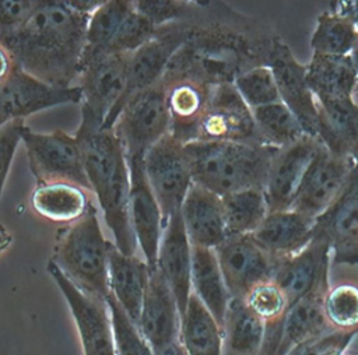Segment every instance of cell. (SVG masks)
I'll return each instance as SVG.
<instances>
[{"instance_id":"6","label":"cell","mask_w":358,"mask_h":355,"mask_svg":"<svg viewBox=\"0 0 358 355\" xmlns=\"http://www.w3.org/2000/svg\"><path fill=\"white\" fill-rule=\"evenodd\" d=\"M113 133L129 159H144L147 151L171 133L166 89L159 81L131 96L117 116Z\"/></svg>"},{"instance_id":"25","label":"cell","mask_w":358,"mask_h":355,"mask_svg":"<svg viewBox=\"0 0 358 355\" xmlns=\"http://www.w3.org/2000/svg\"><path fill=\"white\" fill-rule=\"evenodd\" d=\"M317 140L333 155L358 158V105L351 99L317 101Z\"/></svg>"},{"instance_id":"17","label":"cell","mask_w":358,"mask_h":355,"mask_svg":"<svg viewBox=\"0 0 358 355\" xmlns=\"http://www.w3.org/2000/svg\"><path fill=\"white\" fill-rule=\"evenodd\" d=\"M83 101L78 85L60 88L49 85L24 71L20 66L11 77L0 87V122L4 124L14 119L63 103Z\"/></svg>"},{"instance_id":"10","label":"cell","mask_w":358,"mask_h":355,"mask_svg":"<svg viewBox=\"0 0 358 355\" xmlns=\"http://www.w3.org/2000/svg\"><path fill=\"white\" fill-rule=\"evenodd\" d=\"M185 20L157 28L154 38L130 55L124 95L108 115L102 129L113 127L117 116L131 96L161 81L171 59L186 41L187 31Z\"/></svg>"},{"instance_id":"29","label":"cell","mask_w":358,"mask_h":355,"mask_svg":"<svg viewBox=\"0 0 358 355\" xmlns=\"http://www.w3.org/2000/svg\"><path fill=\"white\" fill-rule=\"evenodd\" d=\"M306 84L317 101L351 99L358 71L351 55L326 56L313 53L306 64Z\"/></svg>"},{"instance_id":"36","label":"cell","mask_w":358,"mask_h":355,"mask_svg":"<svg viewBox=\"0 0 358 355\" xmlns=\"http://www.w3.org/2000/svg\"><path fill=\"white\" fill-rule=\"evenodd\" d=\"M131 8L133 1L110 0L103 1L91 14L87 25L85 49L81 60V67L92 59L106 53L115 32Z\"/></svg>"},{"instance_id":"15","label":"cell","mask_w":358,"mask_h":355,"mask_svg":"<svg viewBox=\"0 0 358 355\" xmlns=\"http://www.w3.org/2000/svg\"><path fill=\"white\" fill-rule=\"evenodd\" d=\"M196 140L257 141L253 112L234 84L213 87L207 108L197 126Z\"/></svg>"},{"instance_id":"11","label":"cell","mask_w":358,"mask_h":355,"mask_svg":"<svg viewBox=\"0 0 358 355\" xmlns=\"http://www.w3.org/2000/svg\"><path fill=\"white\" fill-rule=\"evenodd\" d=\"M329 288V280L320 282L292 302L282 317L266 323L260 355H287L298 344L330 330L323 313V299Z\"/></svg>"},{"instance_id":"1","label":"cell","mask_w":358,"mask_h":355,"mask_svg":"<svg viewBox=\"0 0 358 355\" xmlns=\"http://www.w3.org/2000/svg\"><path fill=\"white\" fill-rule=\"evenodd\" d=\"M185 22L186 41L171 59L162 82L234 84L245 71L268 66L280 39L266 24L222 3H194Z\"/></svg>"},{"instance_id":"19","label":"cell","mask_w":358,"mask_h":355,"mask_svg":"<svg viewBox=\"0 0 358 355\" xmlns=\"http://www.w3.org/2000/svg\"><path fill=\"white\" fill-rule=\"evenodd\" d=\"M320 145L316 137L303 136L274 154L264 186L268 214L291 210L305 172Z\"/></svg>"},{"instance_id":"28","label":"cell","mask_w":358,"mask_h":355,"mask_svg":"<svg viewBox=\"0 0 358 355\" xmlns=\"http://www.w3.org/2000/svg\"><path fill=\"white\" fill-rule=\"evenodd\" d=\"M162 84L166 89L171 134L183 144L194 141L213 87L192 80H175Z\"/></svg>"},{"instance_id":"39","label":"cell","mask_w":358,"mask_h":355,"mask_svg":"<svg viewBox=\"0 0 358 355\" xmlns=\"http://www.w3.org/2000/svg\"><path fill=\"white\" fill-rule=\"evenodd\" d=\"M234 85L250 109L281 102L278 87L270 66H259L245 71L236 77Z\"/></svg>"},{"instance_id":"18","label":"cell","mask_w":358,"mask_h":355,"mask_svg":"<svg viewBox=\"0 0 358 355\" xmlns=\"http://www.w3.org/2000/svg\"><path fill=\"white\" fill-rule=\"evenodd\" d=\"M313 231L329 240L334 264H358V159L344 190L316 218Z\"/></svg>"},{"instance_id":"16","label":"cell","mask_w":358,"mask_h":355,"mask_svg":"<svg viewBox=\"0 0 358 355\" xmlns=\"http://www.w3.org/2000/svg\"><path fill=\"white\" fill-rule=\"evenodd\" d=\"M137 327L154 355H171L182 345L179 307L158 268L151 271Z\"/></svg>"},{"instance_id":"46","label":"cell","mask_w":358,"mask_h":355,"mask_svg":"<svg viewBox=\"0 0 358 355\" xmlns=\"http://www.w3.org/2000/svg\"><path fill=\"white\" fill-rule=\"evenodd\" d=\"M24 127V119L10 120L0 127V197Z\"/></svg>"},{"instance_id":"2","label":"cell","mask_w":358,"mask_h":355,"mask_svg":"<svg viewBox=\"0 0 358 355\" xmlns=\"http://www.w3.org/2000/svg\"><path fill=\"white\" fill-rule=\"evenodd\" d=\"M90 17L70 8L64 0H39L27 22L0 41L28 74L53 87H73L80 74Z\"/></svg>"},{"instance_id":"24","label":"cell","mask_w":358,"mask_h":355,"mask_svg":"<svg viewBox=\"0 0 358 355\" xmlns=\"http://www.w3.org/2000/svg\"><path fill=\"white\" fill-rule=\"evenodd\" d=\"M180 215L192 246L215 249L227 239L221 196L193 183L183 200Z\"/></svg>"},{"instance_id":"22","label":"cell","mask_w":358,"mask_h":355,"mask_svg":"<svg viewBox=\"0 0 358 355\" xmlns=\"http://www.w3.org/2000/svg\"><path fill=\"white\" fill-rule=\"evenodd\" d=\"M330 253L329 240L315 235L303 250L278 260L273 280L284 291L289 305L329 280Z\"/></svg>"},{"instance_id":"21","label":"cell","mask_w":358,"mask_h":355,"mask_svg":"<svg viewBox=\"0 0 358 355\" xmlns=\"http://www.w3.org/2000/svg\"><path fill=\"white\" fill-rule=\"evenodd\" d=\"M268 66L273 70L281 102L296 116L305 133L317 138L316 102L306 84V66L294 57L281 38L275 42Z\"/></svg>"},{"instance_id":"14","label":"cell","mask_w":358,"mask_h":355,"mask_svg":"<svg viewBox=\"0 0 358 355\" xmlns=\"http://www.w3.org/2000/svg\"><path fill=\"white\" fill-rule=\"evenodd\" d=\"M357 159L338 158L320 145L305 172L291 210L316 219L341 194Z\"/></svg>"},{"instance_id":"33","label":"cell","mask_w":358,"mask_h":355,"mask_svg":"<svg viewBox=\"0 0 358 355\" xmlns=\"http://www.w3.org/2000/svg\"><path fill=\"white\" fill-rule=\"evenodd\" d=\"M180 342L186 355H222L221 327L193 292L180 319Z\"/></svg>"},{"instance_id":"38","label":"cell","mask_w":358,"mask_h":355,"mask_svg":"<svg viewBox=\"0 0 358 355\" xmlns=\"http://www.w3.org/2000/svg\"><path fill=\"white\" fill-rule=\"evenodd\" d=\"M323 313L331 330H358V287L352 282L330 287L323 299Z\"/></svg>"},{"instance_id":"5","label":"cell","mask_w":358,"mask_h":355,"mask_svg":"<svg viewBox=\"0 0 358 355\" xmlns=\"http://www.w3.org/2000/svg\"><path fill=\"white\" fill-rule=\"evenodd\" d=\"M113 246L103 236L96 210L91 207L60 232L50 260L83 292L106 300L110 294L109 253Z\"/></svg>"},{"instance_id":"50","label":"cell","mask_w":358,"mask_h":355,"mask_svg":"<svg viewBox=\"0 0 358 355\" xmlns=\"http://www.w3.org/2000/svg\"><path fill=\"white\" fill-rule=\"evenodd\" d=\"M11 240H13L11 233L7 231V228L3 224H0V254H3L10 247Z\"/></svg>"},{"instance_id":"32","label":"cell","mask_w":358,"mask_h":355,"mask_svg":"<svg viewBox=\"0 0 358 355\" xmlns=\"http://www.w3.org/2000/svg\"><path fill=\"white\" fill-rule=\"evenodd\" d=\"M31 204L36 214L53 222H76L92 207L88 191L67 182L38 184Z\"/></svg>"},{"instance_id":"47","label":"cell","mask_w":358,"mask_h":355,"mask_svg":"<svg viewBox=\"0 0 358 355\" xmlns=\"http://www.w3.org/2000/svg\"><path fill=\"white\" fill-rule=\"evenodd\" d=\"M18 67V63L6 43L0 41V87L11 77Z\"/></svg>"},{"instance_id":"45","label":"cell","mask_w":358,"mask_h":355,"mask_svg":"<svg viewBox=\"0 0 358 355\" xmlns=\"http://www.w3.org/2000/svg\"><path fill=\"white\" fill-rule=\"evenodd\" d=\"M39 0H0V39L14 35L31 17Z\"/></svg>"},{"instance_id":"52","label":"cell","mask_w":358,"mask_h":355,"mask_svg":"<svg viewBox=\"0 0 358 355\" xmlns=\"http://www.w3.org/2000/svg\"><path fill=\"white\" fill-rule=\"evenodd\" d=\"M344 355H358V354H344Z\"/></svg>"},{"instance_id":"31","label":"cell","mask_w":358,"mask_h":355,"mask_svg":"<svg viewBox=\"0 0 358 355\" xmlns=\"http://www.w3.org/2000/svg\"><path fill=\"white\" fill-rule=\"evenodd\" d=\"M266 323L242 299L231 298L222 324V355H260Z\"/></svg>"},{"instance_id":"48","label":"cell","mask_w":358,"mask_h":355,"mask_svg":"<svg viewBox=\"0 0 358 355\" xmlns=\"http://www.w3.org/2000/svg\"><path fill=\"white\" fill-rule=\"evenodd\" d=\"M331 4L336 6V7H331V10L337 11V13H340L343 15H347L352 21V24H354V27H355V29L358 32V0H354V1H337V3H331Z\"/></svg>"},{"instance_id":"3","label":"cell","mask_w":358,"mask_h":355,"mask_svg":"<svg viewBox=\"0 0 358 355\" xmlns=\"http://www.w3.org/2000/svg\"><path fill=\"white\" fill-rule=\"evenodd\" d=\"M76 137L83 150L91 190L113 235V243L122 253L133 256L137 240L129 217L130 171L122 144L112 129L81 122Z\"/></svg>"},{"instance_id":"34","label":"cell","mask_w":358,"mask_h":355,"mask_svg":"<svg viewBox=\"0 0 358 355\" xmlns=\"http://www.w3.org/2000/svg\"><path fill=\"white\" fill-rule=\"evenodd\" d=\"M221 198L227 238L253 233L268 214L266 196L260 189H248Z\"/></svg>"},{"instance_id":"42","label":"cell","mask_w":358,"mask_h":355,"mask_svg":"<svg viewBox=\"0 0 358 355\" xmlns=\"http://www.w3.org/2000/svg\"><path fill=\"white\" fill-rule=\"evenodd\" d=\"M243 300L264 323L278 320L289 306L284 291L274 280L257 284Z\"/></svg>"},{"instance_id":"35","label":"cell","mask_w":358,"mask_h":355,"mask_svg":"<svg viewBox=\"0 0 358 355\" xmlns=\"http://www.w3.org/2000/svg\"><path fill=\"white\" fill-rule=\"evenodd\" d=\"M252 112L257 141L262 144L284 148L308 136L296 116L282 102L256 108Z\"/></svg>"},{"instance_id":"7","label":"cell","mask_w":358,"mask_h":355,"mask_svg":"<svg viewBox=\"0 0 358 355\" xmlns=\"http://www.w3.org/2000/svg\"><path fill=\"white\" fill-rule=\"evenodd\" d=\"M21 141L38 184L67 182L92 193L84 168L83 150L76 136L62 130L36 133L25 126Z\"/></svg>"},{"instance_id":"23","label":"cell","mask_w":358,"mask_h":355,"mask_svg":"<svg viewBox=\"0 0 358 355\" xmlns=\"http://www.w3.org/2000/svg\"><path fill=\"white\" fill-rule=\"evenodd\" d=\"M157 268L171 288L182 319L192 295V245L186 235L180 211L165 224Z\"/></svg>"},{"instance_id":"43","label":"cell","mask_w":358,"mask_h":355,"mask_svg":"<svg viewBox=\"0 0 358 355\" xmlns=\"http://www.w3.org/2000/svg\"><path fill=\"white\" fill-rule=\"evenodd\" d=\"M133 4L134 8L148 18L155 28L187 18L194 7V1L178 0H140L133 1Z\"/></svg>"},{"instance_id":"12","label":"cell","mask_w":358,"mask_h":355,"mask_svg":"<svg viewBox=\"0 0 358 355\" xmlns=\"http://www.w3.org/2000/svg\"><path fill=\"white\" fill-rule=\"evenodd\" d=\"M214 252L227 289L234 299L243 300L257 284L273 280L278 263L252 233L228 236Z\"/></svg>"},{"instance_id":"13","label":"cell","mask_w":358,"mask_h":355,"mask_svg":"<svg viewBox=\"0 0 358 355\" xmlns=\"http://www.w3.org/2000/svg\"><path fill=\"white\" fill-rule=\"evenodd\" d=\"M46 268L70 307L84 355H115L112 319L106 300L83 292L52 260Z\"/></svg>"},{"instance_id":"8","label":"cell","mask_w":358,"mask_h":355,"mask_svg":"<svg viewBox=\"0 0 358 355\" xmlns=\"http://www.w3.org/2000/svg\"><path fill=\"white\" fill-rule=\"evenodd\" d=\"M183 145L169 133L155 143L144 157L147 180L161 207L164 228L168 219L180 211L183 200L193 184Z\"/></svg>"},{"instance_id":"51","label":"cell","mask_w":358,"mask_h":355,"mask_svg":"<svg viewBox=\"0 0 358 355\" xmlns=\"http://www.w3.org/2000/svg\"><path fill=\"white\" fill-rule=\"evenodd\" d=\"M171 355H186V352H185V349H183V347L180 345L178 349H175Z\"/></svg>"},{"instance_id":"9","label":"cell","mask_w":358,"mask_h":355,"mask_svg":"<svg viewBox=\"0 0 358 355\" xmlns=\"http://www.w3.org/2000/svg\"><path fill=\"white\" fill-rule=\"evenodd\" d=\"M130 55L105 53L85 63L78 74L83 92L81 123L103 127L127 87Z\"/></svg>"},{"instance_id":"26","label":"cell","mask_w":358,"mask_h":355,"mask_svg":"<svg viewBox=\"0 0 358 355\" xmlns=\"http://www.w3.org/2000/svg\"><path fill=\"white\" fill-rule=\"evenodd\" d=\"M315 221L294 210L270 212L252 236L278 261L299 253L312 242Z\"/></svg>"},{"instance_id":"49","label":"cell","mask_w":358,"mask_h":355,"mask_svg":"<svg viewBox=\"0 0 358 355\" xmlns=\"http://www.w3.org/2000/svg\"><path fill=\"white\" fill-rule=\"evenodd\" d=\"M66 1V0H64ZM103 1H87V0H73V1H66V4L80 13L84 14H92Z\"/></svg>"},{"instance_id":"20","label":"cell","mask_w":358,"mask_h":355,"mask_svg":"<svg viewBox=\"0 0 358 355\" xmlns=\"http://www.w3.org/2000/svg\"><path fill=\"white\" fill-rule=\"evenodd\" d=\"M127 164L130 171V224L137 246L152 271L157 268L158 250L164 233L162 211L147 180L144 159H129Z\"/></svg>"},{"instance_id":"4","label":"cell","mask_w":358,"mask_h":355,"mask_svg":"<svg viewBox=\"0 0 358 355\" xmlns=\"http://www.w3.org/2000/svg\"><path fill=\"white\" fill-rule=\"evenodd\" d=\"M193 183L224 197L260 189L264 191L274 148L259 141H190L183 145Z\"/></svg>"},{"instance_id":"27","label":"cell","mask_w":358,"mask_h":355,"mask_svg":"<svg viewBox=\"0 0 358 355\" xmlns=\"http://www.w3.org/2000/svg\"><path fill=\"white\" fill-rule=\"evenodd\" d=\"M109 291L127 316L138 324L151 270L145 260L124 254L116 246L109 253Z\"/></svg>"},{"instance_id":"30","label":"cell","mask_w":358,"mask_h":355,"mask_svg":"<svg viewBox=\"0 0 358 355\" xmlns=\"http://www.w3.org/2000/svg\"><path fill=\"white\" fill-rule=\"evenodd\" d=\"M192 292L213 314L222 331L231 295L214 249L192 246Z\"/></svg>"},{"instance_id":"44","label":"cell","mask_w":358,"mask_h":355,"mask_svg":"<svg viewBox=\"0 0 358 355\" xmlns=\"http://www.w3.org/2000/svg\"><path fill=\"white\" fill-rule=\"evenodd\" d=\"M357 334L358 330L340 331L330 328L298 344L287 355H344Z\"/></svg>"},{"instance_id":"40","label":"cell","mask_w":358,"mask_h":355,"mask_svg":"<svg viewBox=\"0 0 358 355\" xmlns=\"http://www.w3.org/2000/svg\"><path fill=\"white\" fill-rule=\"evenodd\" d=\"M113 330L115 355H154L137 324L109 294L106 299Z\"/></svg>"},{"instance_id":"41","label":"cell","mask_w":358,"mask_h":355,"mask_svg":"<svg viewBox=\"0 0 358 355\" xmlns=\"http://www.w3.org/2000/svg\"><path fill=\"white\" fill-rule=\"evenodd\" d=\"M155 31L157 28L151 24V21L140 14L133 4V8L115 32L106 53L131 55L150 42L154 38Z\"/></svg>"},{"instance_id":"53","label":"cell","mask_w":358,"mask_h":355,"mask_svg":"<svg viewBox=\"0 0 358 355\" xmlns=\"http://www.w3.org/2000/svg\"><path fill=\"white\" fill-rule=\"evenodd\" d=\"M3 124H4V123H3V122H0V127H1V126H3Z\"/></svg>"},{"instance_id":"37","label":"cell","mask_w":358,"mask_h":355,"mask_svg":"<svg viewBox=\"0 0 358 355\" xmlns=\"http://www.w3.org/2000/svg\"><path fill=\"white\" fill-rule=\"evenodd\" d=\"M358 45V32L352 21L334 10L317 17L310 39L313 53L326 56H348Z\"/></svg>"}]
</instances>
